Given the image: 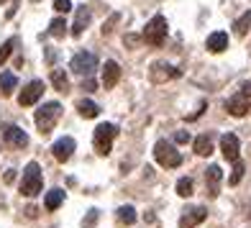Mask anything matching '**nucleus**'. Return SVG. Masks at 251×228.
Instances as JSON below:
<instances>
[{"mask_svg":"<svg viewBox=\"0 0 251 228\" xmlns=\"http://www.w3.org/2000/svg\"><path fill=\"white\" fill-rule=\"evenodd\" d=\"M226 110L236 118H244L251 113V82H244L236 93L226 100Z\"/></svg>","mask_w":251,"mask_h":228,"instance_id":"1","label":"nucleus"},{"mask_svg":"<svg viewBox=\"0 0 251 228\" xmlns=\"http://www.w3.org/2000/svg\"><path fill=\"white\" fill-rule=\"evenodd\" d=\"M59 116H62V105L59 102H44V105L36 110V128L41 131V136H47V133H51V128L56 126V121H59Z\"/></svg>","mask_w":251,"mask_h":228,"instance_id":"2","label":"nucleus"},{"mask_svg":"<svg viewBox=\"0 0 251 228\" xmlns=\"http://www.w3.org/2000/svg\"><path fill=\"white\" fill-rule=\"evenodd\" d=\"M44 187V177H41V167L36 162H31L24 169V177H21V195L26 198H36Z\"/></svg>","mask_w":251,"mask_h":228,"instance_id":"3","label":"nucleus"},{"mask_svg":"<svg viewBox=\"0 0 251 228\" xmlns=\"http://www.w3.org/2000/svg\"><path fill=\"white\" fill-rule=\"evenodd\" d=\"M118 136V126H113V123H100L93 133V144H95V152L100 156H108L110 149H113V141H116Z\"/></svg>","mask_w":251,"mask_h":228,"instance_id":"4","label":"nucleus"},{"mask_svg":"<svg viewBox=\"0 0 251 228\" xmlns=\"http://www.w3.org/2000/svg\"><path fill=\"white\" fill-rule=\"evenodd\" d=\"M154 156H156V162L162 164L164 169H175V167L182 164V154L175 149L172 141H164V139H159L154 144Z\"/></svg>","mask_w":251,"mask_h":228,"instance_id":"5","label":"nucleus"},{"mask_svg":"<svg viewBox=\"0 0 251 228\" xmlns=\"http://www.w3.org/2000/svg\"><path fill=\"white\" fill-rule=\"evenodd\" d=\"M164 39H167V18L156 13L144 28V41L151 44V47H162Z\"/></svg>","mask_w":251,"mask_h":228,"instance_id":"6","label":"nucleus"},{"mask_svg":"<svg viewBox=\"0 0 251 228\" xmlns=\"http://www.w3.org/2000/svg\"><path fill=\"white\" fill-rule=\"evenodd\" d=\"M70 70L75 75H82V77H90L95 70H98V56L90 54V51H77L70 62Z\"/></svg>","mask_w":251,"mask_h":228,"instance_id":"7","label":"nucleus"},{"mask_svg":"<svg viewBox=\"0 0 251 228\" xmlns=\"http://www.w3.org/2000/svg\"><path fill=\"white\" fill-rule=\"evenodd\" d=\"M41 95H44V82L41 79H31V82L24 87V93L18 95V105L28 108V105H33V102H39Z\"/></svg>","mask_w":251,"mask_h":228,"instance_id":"8","label":"nucleus"},{"mask_svg":"<svg viewBox=\"0 0 251 228\" xmlns=\"http://www.w3.org/2000/svg\"><path fill=\"white\" fill-rule=\"evenodd\" d=\"M205 218H208V208H202V205H195V208H187L185 213L179 215V228H195L200 226Z\"/></svg>","mask_w":251,"mask_h":228,"instance_id":"9","label":"nucleus"},{"mask_svg":"<svg viewBox=\"0 0 251 228\" xmlns=\"http://www.w3.org/2000/svg\"><path fill=\"white\" fill-rule=\"evenodd\" d=\"M221 152L228 162H238V152H241V144H238V136L236 133H223L221 136Z\"/></svg>","mask_w":251,"mask_h":228,"instance_id":"10","label":"nucleus"},{"mask_svg":"<svg viewBox=\"0 0 251 228\" xmlns=\"http://www.w3.org/2000/svg\"><path fill=\"white\" fill-rule=\"evenodd\" d=\"M75 139L72 136H62L59 141H54V146H51V154H54V159L56 162H67L72 154H75Z\"/></svg>","mask_w":251,"mask_h":228,"instance_id":"11","label":"nucleus"},{"mask_svg":"<svg viewBox=\"0 0 251 228\" xmlns=\"http://www.w3.org/2000/svg\"><path fill=\"white\" fill-rule=\"evenodd\" d=\"M3 139L10 146H18V149H26V146H28V133L21 126H5L3 128Z\"/></svg>","mask_w":251,"mask_h":228,"instance_id":"12","label":"nucleus"},{"mask_svg":"<svg viewBox=\"0 0 251 228\" xmlns=\"http://www.w3.org/2000/svg\"><path fill=\"white\" fill-rule=\"evenodd\" d=\"M182 72L177 70V67H172V64H164V62H156L154 67H151V79L154 82H164V79H177Z\"/></svg>","mask_w":251,"mask_h":228,"instance_id":"13","label":"nucleus"},{"mask_svg":"<svg viewBox=\"0 0 251 228\" xmlns=\"http://www.w3.org/2000/svg\"><path fill=\"white\" fill-rule=\"evenodd\" d=\"M118 79H121V67H118V62L108 59L105 67H102V87H105V90L116 87V85H118Z\"/></svg>","mask_w":251,"mask_h":228,"instance_id":"14","label":"nucleus"},{"mask_svg":"<svg viewBox=\"0 0 251 228\" xmlns=\"http://www.w3.org/2000/svg\"><path fill=\"white\" fill-rule=\"evenodd\" d=\"M221 179H223V172H221V167H218V164H210L208 169H205V185H208V195H210V198L218 195Z\"/></svg>","mask_w":251,"mask_h":228,"instance_id":"15","label":"nucleus"},{"mask_svg":"<svg viewBox=\"0 0 251 228\" xmlns=\"http://www.w3.org/2000/svg\"><path fill=\"white\" fill-rule=\"evenodd\" d=\"M90 21H93V13H90V8L87 5H79L77 8V18H75V24H72V36H82V31L90 26Z\"/></svg>","mask_w":251,"mask_h":228,"instance_id":"16","label":"nucleus"},{"mask_svg":"<svg viewBox=\"0 0 251 228\" xmlns=\"http://www.w3.org/2000/svg\"><path fill=\"white\" fill-rule=\"evenodd\" d=\"M205 47H208V51H213V54L226 51V49H228V33H226V31H215V33H210L208 41H205Z\"/></svg>","mask_w":251,"mask_h":228,"instance_id":"17","label":"nucleus"},{"mask_svg":"<svg viewBox=\"0 0 251 228\" xmlns=\"http://www.w3.org/2000/svg\"><path fill=\"white\" fill-rule=\"evenodd\" d=\"M62 203H64V190H59V187L49 190V192H47V198H44V205H47V210H56Z\"/></svg>","mask_w":251,"mask_h":228,"instance_id":"18","label":"nucleus"},{"mask_svg":"<svg viewBox=\"0 0 251 228\" xmlns=\"http://www.w3.org/2000/svg\"><path fill=\"white\" fill-rule=\"evenodd\" d=\"M195 154H200V156L213 154V136L210 133H202L195 139Z\"/></svg>","mask_w":251,"mask_h":228,"instance_id":"19","label":"nucleus"},{"mask_svg":"<svg viewBox=\"0 0 251 228\" xmlns=\"http://www.w3.org/2000/svg\"><path fill=\"white\" fill-rule=\"evenodd\" d=\"M116 218H118L121 226H131V223H136V208H133V205H121V208L116 210Z\"/></svg>","mask_w":251,"mask_h":228,"instance_id":"20","label":"nucleus"},{"mask_svg":"<svg viewBox=\"0 0 251 228\" xmlns=\"http://www.w3.org/2000/svg\"><path fill=\"white\" fill-rule=\"evenodd\" d=\"M77 110H79V116H82V118H95L98 113H100L98 102H93V100H79L77 102Z\"/></svg>","mask_w":251,"mask_h":228,"instance_id":"21","label":"nucleus"},{"mask_svg":"<svg viewBox=\"0 0 251 228\" xmlns=\"http://www.w3.org/2000/svg\"><path fill=\"white\" fill-rule=\"evenodd\" d=\"M16 85H18V79L13 72H0V90H3V95H10L16 90Z\"/></svg>","mask_w":251,"mask_h":228,"instance_id":"22","label":"nucleus"},{"mask_svg":"<svg viewBox=\"0 0 251 228\" xmlns=\"http://www.w3.org/2000/svg\"><path fill=\"white\" fill-rule=\"evenodd\" d=\"M51 85L59 90V93H67V90H70V79H67L64 70H51Z\"/></svg>","mask_w":251,"mask_h":228,"instance_id":"23","label":"nucleus"},{"mask_svg":"<svg viewBox=\"0 0 251 228\" xmlns=\"http://www.w3.org/2000/svg\"><path fill=\"white\" fill-rule=\"evenodd\" d=\"M249 26H251V13H244L241 18H236V24H233V31H236V36H246Z\"/></svg>","mask_w":251,"mask_h":228,"instance_id":"24","label":"nucleus"},{"mask_svg":"<svg viewBox=\"0 0 251 228\" xmlns=\"http://www.w3.org/2000/svg\"><path fill=\"white\" fill-rule=\"evenodd\" d=\"M192 187H195V185H192L190 177H179L177 179V195L179 198H190L192 195Z\"/></svg>","mask_w":251,"mask_h":228,"instance_id":"25","label":"nucleus"},{"mask_svg":"<svg viewBox=\"0 0 251 228\" xmlns=\"http://www.w3.org/2000/svg\"><path fill=\"white\" fill-rule=\"evenodd\" d=\"M64 31H67L64 18H54L51 24H49V36H54V39H62V36H64Z\"/></svg>","mask_w":251,"mask_h":228,"instance_id":"26","label":"nucleus"},{"mask_svg":"<svg viewBox=\"0 0 251 228\" xmlns=\"http://www.w3.org/2000/svg\"><path fill=\"white\" fill-rule=\"evenodd\" d=\"M244 172H246V167H244L241 159H238V162L233 164V175L228 177V185H238V182H241V177H244Z\"/></svg>","mask_w":251,"mask_h":228,"instance_id":"27","label":"nucleus"},{"mask_svg":"<svg viewBox=\"0 0 251 228\" xmlns=\"http://www.w3.org/2000/svg\"><path fill=\"white\" fill-rule=\"evenodd\" d=\"M13 47H16V39H8L3 47H0V67H3V62L10 56V51H13Z\"/></svg>","mask_w":251,"mask_h":228,"instance_id":"28","label":"nucleus"},{"mask_svg":"<svg viewBox=\"0 0 251 228\" xmlns=\"http://www.w3.org/2000/svg\"><path fill=\"white\" fill-rule=\"evenodd\" d=\"M54 10H56V13H70V10H72V0H54Z\"/></svg>","mask_w":251,"mask_h":228,"instance_id":"29","label":"nucleus"},{"mask_svg":"<svg viewBox=\"0 0 251 228\" xmlns=\"http://www.w3.org/2000/svg\"><path fill=\"white\" fill-rule=\"evenodd\" d=\"M175 141H177V144H187V141H190V133H187V131H177V133H175Z\"/></svg>","mask_w":251,"mask_h":228,"instance_id":"30","label":"nucleus"},{"mask_svg":"<svg viewBox=\"0 0 251 228\" xmlns=\"http://www.w3.org/2000/svg\"><path fill=\"white\" fill-rule=\"evenodd\" d=\"M95 221H98V210H90V215H87V221L82 223L85 228H93L95 226Z\"/></svg>","mask_w":251,"mask_h":228,"instance_id":"31","label":"nucleus"},{"mask_svg":"<svg viewBox=\"0 0 251 228\" xmlns=\"http://www.w3.org/2000/svg\"><path fill=\"white\" fill-rule=\"evenodd\" d=\"M116 21H118V13H116V16H110V21H108L105 26H102V33H110V31H113V26H116Z\"/></svg>","mask_w":251,"mask_h":228,"instance_id":"32","label":"nucleus"},{"mask_svg":"<svg viewBox=\"0 0 251 228\" xmlns=\"http://www.w3.org/2000/svg\"><path fill=\"white\" fill-rule=\"evenodd\" d=\"M82 90H87V93H93V90H95V82H93V79H82Z\"/></svg>","mask_w":251,"mask_h":228,"instance_id":"33","label":"nucleus"},{"mask_svg":"<svg viewBox=\"0 0 251 228\" xmlns=\"http://www.w3.org/2000/svg\"><path fill=\"white\" fill-rule=\"evenodd\" d=\"M0 3H5V0H0Z\"/></svg>","mask_w":251,"mask_h":228,"instance_id":"34","label":"nucleus"}]
</instances>
